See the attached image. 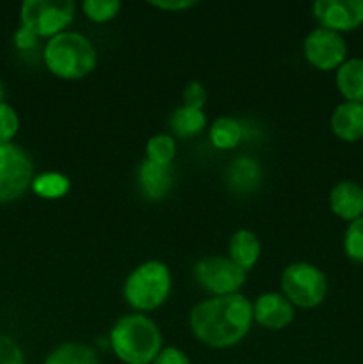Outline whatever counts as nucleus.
Returning a JSON list of instances; mask_svg holds the SVG:
<instances>
[{"instance_id":"nucleus-19","label":"nucleus","mask_w":363,"mask_h":364,"mask_svg":"<svg viewBox=\"0 0 363 364\" xmlns=\"http://www.w3.org/2000/svg\"><path fill=\"white\" fill-rule=\"evenodd\" d=\"M45 364H100L95 350L82 343H66L52 352Z\"/></svg>"},{"instance_id":"nucleus-12","label":"nucleus","mask_w":363,"mask_h":364,"mask_svg":"<svg viewBox=\"0 0 363 364\" xmlns=\"http://www.w3.org/2000/svg\"><path fill=\"white\" fill-rule=\"evenodd\" d=\"M174 183L173 166L155 164L146 159L139 167V187L148 199H162Z\"/></svg>"},{"instance_id":"nucleus-26","label":"nucleus","mask_w":363,"mask_h":364,"mask_svg":"<svg viewBox=\"0 0 363 364\" xmlns=\"http://www.w3.org/2000/svg\"><path fill=\"white\" fill-rule=\"evenodd\" d=\"M0 364H25L20 347L4 334H0Z\"/></svg>"},{"instance_id":"nucleus-28","label":"nucleus","mask_w":363,"mask_h":364,"mask_svg":"<svg viewBox=\"0 0 363 364\" xmlns=\"http://www.w3.org/2000/svg\"><path fill=\"white\" fill-rule=\"evenodd\" d=\"M153 364H191V363H189L187 355H185L184 352L178 350V348L174 347H169L159 352V355H157Z\"/></svg>"},{"instance_id":"nucleus-10","label":"nucleus","mask_w":363,"mask_h":364,"mask_svg":"<svg viewBox=\"0 0 363 364\" xmlns=\"http://www.w3.org/2000/svg\"><path fill=\"white\" fill-rule=\"evenodd\" d=\"M313 14L322 28L340 34L363 23V0H319L313 4Z\"/></svg>"},{"instance_id":"nucleus-27","label":"nucleus","mask_w":363,"mask_h":364,"mask_svg":"<svg viewBox=\"0 0 363 364\" xmlns=\"http://www.w3.org/2000/svg\"><path fill=\"white\" fill-rule=\"evenodd\" d=\"M206 102V91L199 82H191L184 91V105L191 109H201Z\"/></svg>"},{"instance_id":"nucleus-2","label":"nucleus","mask_w":363,"mask_h":364,"mask_svg":"<svg viewBox=\"0 0 363 364\" xmlns=\"http://www.w3.org/2000/svg\"><path fill=\"white\" fill-rule=\"evenodd\" d=\"M110 345L127 364H149L160 352L162 338L155 323L144 315H128L114 326Z\"/></svg>"},{"instance_id":"nucleus-22","label":"nucleus","mask_w":363,"mask_h":364,"mask_svg":"<svg viewBox=\"0 0 363 364\" xmlns=\"http://www.w3.org/2000/svg\"><path fill=\"white\" fill-rule=\"evenodd\" d=\"M146 155H148V160H152V162L169 166L173 162L174 155H177V144H174V141L169 135H157V137H152L148 141Z\"/></svg>"},{"instance_id":"nucleus-1","label":"nucleus","mask_w":363,"mask_h":364,"mask_svg":"<svg viewBox=\"0 0 363 364\" xmlns=\"http://www.w3.org/2000/svg\"><path fill=\"white\" fill-rule=\"evenodd\" d=\"M251 320V302L238 294L210 299L196 306L191 313L194 336L214 348L238 343L248 334Z\"/></svg>"},{"instance_id":"nucleus-14","label":"nucleus","mask_w":363,"mask_h":364,"mask_svg":"<svg viewBox=\"0 0 363 364\" xmlns=\"http://www.w3.org/2000/svg\"><path fill=\"white\" fill-rule=\"evenodd\" d=\"M331 130L338 139L354 142L363 137V105L354 102H344L335 109L331 116Z\"/></svg>"},{"instance_id":"nucleus-18","label":"nucleus","mask_w":363,"mask_h":364,"mask_svg":"<svg viewBox=\"0 0 363 364\" xmlns=\"http://www.w3.org/2000/svg\"><path fill=\"white\" fill-rule=\"evenodd\" d=\"M206 117L201 109H191V107H180L171 116V128L178 137H192L205 128Z\"/></svg>"},{"instance_id":"nucleus-21","label":"nucleus","mask_w":363,"mask_h":364,"mask_svg":"<svg viewBox=\"0 0 363 364\" xmlns=\"http://www.w3.org/2000/svg\"><path fill=\"white\" fill-rule=\"evenodd\" d=\"M32 188L38 196L45 199L63 198L70 191V180L64 174L59 173H45L39 174L32 180Z\"/></svg>"},{"instance_id":"nucleus-8","label":"nucleus","mask_w":363,"mask_h":364,"mask_svg":"<svg viewBox=\"0 0 363 364\" xmlns=\"http://www.w3.org/2000/svg\"><path fill=\"white\" fill-rule=\"evenodd\" d=\"M194 276L198 283L217 297L233 295L244 284L246 272L231 259L221 256H209L196 263Z\"/></svg>"},{"instance_id":"nucleus-20","label":"nucleus","mask_w":363,"mask_h":364,"mask_svg":"<svg viewBox=\"0 0 363 364\" xmlns=\"http://www.w3.org/2000/svg\"><path fill=\"white\" fill-rule=\"evenodd\" d=\"M242 135H244V128L237 119H231V117H219L210 128V141L219 149H231L238 146Z\"/></svg>"},{"instance_id":"nucleus-5","label":"nucleus","mask_w":363,"mask_h":364,"mask_svg":"<svg viewBox=\"0 0 363 364\" xmlns=\"http://www.w3.org/2000/svg\"><path fill=\"white\" fill-rule=\"evenodd\" d=\"M71 0H25L21 6V28L36 38L57 36L73 20Z\"/></svg>"},{"instance_id":"nucleus-17","label":"nucleus","mask_w":363,"mask_h":364,"mask_svg":"<svg viewBox=\"0 0 363 364\" xmlns=\"http://www.w3.org/2000/svg\"><path fill=\"white\" fill-rule=\"evenodd\" d=\"M260 256V242L255 233L241 230L230 240V259L246 272L251 269Z\"/></svg>"},{"instance_id":"nucleus-25","label":"nucleus","mask_w":363,"mask_h":364,"mask_svg":"<svg viewBox=\"0 0 363 364\" xmlns=\"http://www.w3.org/2000/svg\"><path fill=\"white\" fill-rule=\"evenodd\" d=\"M18 127H20V121H18L16 110L7 103H0V144L13 141Z\"/></svg>"},{"instance_id":"nucleus-29","label":"nucleus","mask_w":363,"mask_h":364,"mask_svg":"<svg viewBox=\"0 0 363 364\" xmlns=\"http://www.w3.org/2000/svg\"><path fill=\"white\" fill-rule=\"evenodd\" d=\"M196 2H191V0H177V2H152V6L159 7V9H166V11H184L187 7H192Z\"/></svg>"},{"instance_id":"nucleus-11","label":"nucleus","mask_w":363,"mask_h":364,"mask_svg":"<svg viewBox=\"0 0 363 364\" xmlns=\"http://www.w3.org/2000/svg\"><path fill=\"white\" fill-rule=\"evenodd\" d=\"M253 316L267 329H283L294 320V308L285 295L265 294L253 306Z\"/></svg>"},{"instance_id":"nucleus-9","label":"nucleus","mask_w":363,"mask_h":364,"mask_svg":"<svg viewBox=\"0 0 363 364\" xmlns=\"http://www.w3.org/2000/svg\"><path fill=\"white\" fill-rule=\"evenodd\" d=\"M305 55L319 70H335L345 63L347 46L338 32L320 27L305 39Z\"/></svg>"},{"instance_id":"nucleus-24","label":"nucleus","mask_w":363,"mask_h":364,"mask_svg":"<svg viewBox=\"0 0 363 364\" xmlns=\"http://www.w3.org/2000/svg\"><path fill=\"white\" fill-rule=\"evenodd\" d=\"M344 247L352 262L363 263V217L352 220L345 231Z\"/></svg>"},{"instance_id":"nucleus-16","label":"nucleus","mask_w":363,"mask_h":364,"mask_svg":"<svg viewBox=\"0 0 363 364\" xmlns=\"http://www.w3.org/2000/svg\"><path fill=\"white\" fill-rule=\"evenodd\" d=\"M338 91L347 102L363 105V59H349L337 71Z\"/></svg>"},{"instance_id":"nucleus-23","label":"nucleus","mask_w":363,"mask_h":364,"mask_svg":"<svg viewBox=\"0 0 363 364\" xmlns=\"http://www.w3.org/2000/svg\"><path fill=\"white\" fill-rule=\"evenodd\" d=\"M82 9L89 20L102 23L116 16L117 11L121 9V4L117 0H88L82 4Z\"/></svg>"},{"instance_id":"nucleus-13","label":"nucleus","mask_w":363,"mask_h":364,"mask_svg":"<svg viewBox=\"0 0 363 364\" xmlns=\"http://www.w3.org/2000/svg\"><path fill=\"white\" fill-rule=\"evenodd\" d=\"M331 210L344 220L363 217V188L354 181H340L330 194Z\"/></svg>"},{"instance_id":"nucleus-30","label":"nucleus","mask_w":363,"mask_h":364,"mask_svg":"<svg viewBox=\"0 0 363 364\" xmlns=\"http://www.w3.org/2000/svg\"><path fill=\"white\" fill-rule=\"evenodd\" d=\"M2 96H4V87L2 84H0V103H2Z\"/></svg>"},{"instance_id":"nucleus-3","label":"nucleus","mask_w":363,"mask_h":364,"mask_svg":"<svg viewBox=\"0 0 363 364\" xmlns=\"http://www.w3.org/2000/svg\"><path fill=\"white\" fill-rule=\"evenodd\" d=\"M45 63L57 77L75 80L91 73L96 66V52L82 34L60 32L46 43Z\"/></svg>"},{"instance_id":"nucleus-4","label":"nucleus","mask_w":363,"mask_h":364,"mask_svg":"<svg viewBox=\"0 0 363 364\" xmlns=\"http://www.w3.org/2000/svg\"><path fill=\"white\" fill-rule=\"evenodd\" d=\"M169 270L160 262H148L137 267L125 283L128 304L141 311H149L162 304L169 295Z\"/></svg>"},{"instance_id":"nucleus-7","label":"nucleus","mask_w":363,"mask_h":364,"mask_svg":"<svg viewBox=\"0 0 363 364\" xmlns=\"http://www.w3.org/2000/svg\"><path fill=\"white\" fill-rule=\"evenodd\" d=\"M34 166L20 146L0 144V203H11L25 194L32 183Z\"/></svg>"},{"instance_id":"nucleus-15","label":"nucleus","mask_w":363,"mask_h":364,"mask_svg":"<svg viewBox=\"0 0 363 364\" xmlns=\"http://www.w3.org/2000/svg\"><path fill=\"white\" fill-rule=\"evenodd\" d=\"M226 181L235 194H251L262 183V169L255 159L238 156L228 167Z\"/></svg>"},{"instance_id":"nucleus-6","label":"nucleus","mask_w":363,"mask_h":364,"mask_svg":"<svg viewBox=\"0 0 363 364\" xmlns=\"http://www.w3.org/2000/svg\"><path fill=\"white\" fill-rule=\"evenodd\" d=\"M283 294L299 308H315L324 301L327 283L324 274L310 263H294L281 276Z\"/></svg>"}]
</instances>
